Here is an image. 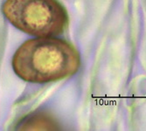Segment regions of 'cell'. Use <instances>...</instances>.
Instances as JSON below:
<instances>
[{
    "label": "cell",
    "mask_w": 146,
    "mask_h": 131,
    "mask_svg": "<svg viewBox=\"0 0 146 131\" xmlns=\"http://www.w3.org/2000/svg\"><path fill=\"white\" fill-rule=\"evenodd\" d=\"M5 17L15 27L34 37H55L64 32L68 15L57 0H6Z\"/></svg>",
    "instance_id": "2"
},
{
    "label": "cell",
    "mask_w": 146,
    "mask_h": 131,
    "mask_svg": "<svg viewBox=\"0 0 146 131\" xmlns=\"http://www.w3.org/2000/svg\"><path fill=\"white\" fill-rule=\"evenodd\" d=\"M80 67L81 58L76 48L55 37L26 40L12 58L14 73L31 83H49L71 77Z\"/></svg>",
    "instance_id": "1"
}]
</instances>
